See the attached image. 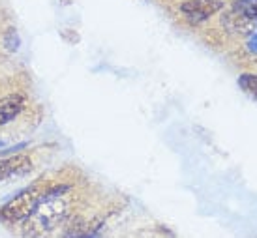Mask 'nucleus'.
I'll list each match as a JSON object with an SVG mask.
<instances>
[{
    "label": "nucleus",
    "mask_w": 257,
    "mask_h": 238,
    "mask_svg": "<svg viewBox=\"0 0 257 238\" xmlns=\"http://www.w3.org/2000/svg\"><path fill=\"white\" fill-rule=\"evenodd\" d=\"M231 10L246 23H250L253 29L257 27V0H235Z\"/></svg>",
    "instance_id": "423d86ee"
},
{
    "label": "nucleus",
    "mask_w": 257,
    "mask_h": 238,
    "mask_svg": "<svg viewBox=\"0 0 257 238\" xmlns=\"http://www.w3.org/2000/svg\"><path fill=\"white\" fill-rule=\"evenodd\" d=\"M32 169H34V161L29 154L25 152L10 154L0 159V184L14 180V178H23L32 173Z\"/></svg>",
    "instance_id": "20e7f679"
},
{
    "label": "nucleus",
    "mask_w": 257,
    "mask_h": 238,
    "mask_svg": "<svg viewBox=\"0 0 257 238\" xmlns=\"http://www.w3.org/2000/svg\"><path fill=\"white\" fill-rule=\"evenodd\" d=\"M246 49H248V53H251V55H257V30H253L250 34L248 42H246Z\"/></svg>",
    "instance_id": "1a4fd4ad"
},
{
    "label": "nucleus",
    "mask_w": 257,
    "mask_h": 238,
    "mask_svg": "<svg viewBox=\"0 0 257 238\" xmlns=\"http://www.w3.org/2000/svg\"><path fill=\"white\" fill-rule=\"evenodd\" d=\"M43 191L45 188L42 184H32L14 195L10 201L0 206V221L6 225H23L36 210Z\"/></svg>",
    "instance_id": "f03ea898"
},
{
    "label": "nucleus",
    "mask_w": 257,
    "mask_h": 238,
    "mask_svg": "<svg viewBox=\"0 0 257 238\" xmlns=\"http://www.w3.org/2000/svg\"><path fill=\"white\" fill-rule=\"evenodd\" d=\"M25 107H27V98L21 92H12V94L0 98V128L14 122L25 111Z\"/></svg>",
    "instance_id": "39448f33"
},
{
    "label": "nucleus",
    "mask_w": 257,
    "mask_h": 238,
    "mask_svg": "<svg viewBox=\"0 0 257 238\" xmlns=\"http://www.w3.org/2000/svg\"><path fill=\"white\" fill-rule=\"evenodd\" d=\"M2 45L8 53H17L19 47H21V36L15 27H8L4 32H2Z\"/></svg>",
    "instance_id": "0eeeda50"
},
{
    "label": "nucleus",
    "mask_w": 257,
    "mask_h": 238,
    "mask_svg": "<svg viewBox=\"0 0 257 238\" xmlns=\"http://www.w3.org/2000/svg\"><path fill=\"white\" fill-rule=\"evenodd\" d=\"M225 8L223 0H182L179 4V14L192 25L208 21Z\"/></svg>",
    "instance_id": "7ed1b4c3"
},
{
    "label": "nucleus",
    "mask_w": 257,
    "mask_h": 238,
    "mask_svg": "<svg viewBox=\"0 0 257 238\" xmlns=\"http://www.w3.org/2000/svg\"><path fill=\"white\" fill-rule=\"evenodd\" d=\"M73 208V195L70 184H53L45 186L42 199L36 210L21 225V231L27 238H40L47 232L64 225Z\"/></svg>",
    "instance_id": "f257e3e1"
},
{
    "label": "nucleus",
    "mask_w": 257,
    "mask_h": 238,
    "mask_svg": "<svg viewBox=\"0 0 257 238\" xmlns=\"http://www.w3.org/2000/svg\"><path fill=\"white\" fill-rule=\"evenodd\" d=\"M238 87L242 88L246 94L257 98V73H242L238 77Z\"/></svg>",
    "instance_id": "6e6552de"
}]
</instances>
